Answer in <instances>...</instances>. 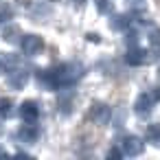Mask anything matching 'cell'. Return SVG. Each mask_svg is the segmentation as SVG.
I'll use <instances>...</instances> for the list:
<instances>
[{"label":"cell","mask_w":160,"mask_h":160,"mask_svg":"<svg viewBox=\"0 0 160 160\" xmlns=\"http://www.w3.org/2000/svg\"><path fill=\"white\" fill-rule=\"evenodd\" d=\"M158 77H160V70H158Z\"/></svg>","instance_id":"obj_28"},{"label":"cell","mask_w":160,"mask_h":160,"mask_svg":"<svg viewBox=\"0 0 160 160\" xmlns=\"http://www.w3.org/2000/svg\"><path fill=\"white\" fill-rule=\"evenodd\" d=\"M145 138L153 145H160V123H151L145 129Z\"/></svg>","instance_id":"obj_13"},{"label":"cell","mask_w":160,"mask_h":160,"mask_svg":"<svg viewBox=\"0 0 160 160\" xmlns=\"http://www.w3.org/2000/svg\"><path fill=\"white\" fill-rule=\"evenodd\" d=\"M125 62H127L129 66L147 64V62H149V53L142 51V48H138V46H129V51H127V55H125Z\"/></svg>","instance_id":"obj_9"},{"label":"cell","mask_w":160,"mask_h":160,"mask_svg":"<svg viewBox=\"0 0 160 160\" xmlns=\"http://www.w3.org/2000/svg\"><path fill=\"white\" fill-rule=\"evenodd\" d=\"M11 114H13V101L0 99V121H2V118H9Z\"/></svg>","instance_id":"obj_15"},{"label":"cell","mask_w":160,"mask_h":160,"mask_svg":"<svg viewBox=\"0 0 160 160\" xmlns=\"http://www.w3.org/2000/svg\"><path fill=\"white\" fill-rule=\"evenodd\" d=\"M0 132H2V127H0Z\"/></svg>","instance_id":"obj_29"},{"label":"cell","mask_w":160,"mask_h":160,"mask_svg":"<svg viewBox=\"0 0 160 160\" xmlns=\"http://www.w3.org/2000/svg\"><path fill=\"white\" fill-rule=\"evenodd\" d=\"M86 40H90V42H101L99 33H86Z\"/></svg>","instance_id":"obj_22"},{"label":"cell","mask_w":160,"mask_h":160,"mask_svg":"<svg viewBox=\"0 0 160 160\" xmlns=\"http://www.w3.org/2000/svg\"><path fill=\"white\" fill-rule=\"evenodd\" d=\"M153 103H156V101L149 97V92H142V94L136 99V103H134V108H136V114H138V116H142V118H145V116H149V114H151V108H153Z\"/></svg>","instance_id":"obj_10"},{"label":"cell","mask_w":160,"mask_h":160,"mask_svg":"<svg viewBox=\"0 0 160 160\" xmlns=\"http://www.w3.org/2000/svg\"><path fill=\"white\" fill-rule=\"evenodd\" d=\"M0 156H5V151H2V149H0Z\"/></svg>","instance_id":"obj_26"},{"label":"cell","mask_w":160,"mask_h":160,"mask_svg":"<svg viewBox=\"0 0 160 160\" xmlns=\"http://www.w3.org/2000/svg\"><path fill=\"white\" fill-rule=\"evenodd\" d=\"M94 5H97L99 13H112V9H114L112 0H94Z\"/></svg>","instance_id":"obj_17"},{"label":"cell","mask_w":160,"mask_h":160,"mask_svg":"<svg viewBox=\"0 0 160 160\" xmlns=\"http://www.w3.org/2000/svg\"><path fill=\"white\" fill-rule=\"evenodd\" d=\"M20 48L27 57H35L44 51V40H42V35H35V33L24 35V38H20Z\"/></svg>","instance_id":"obj_2"},{"label":"cell","mask_w":160,"mask_h":160,"mask_svg":"<svg viewBox=\"0 0 160 160\" xmlns=\"http://www.w3.org/2000/svg\"><path fill=\"white\" fill-rule=\"evenodd\" d=\"M20 64V59L13 55V53H0V75L2 72H9L11 68H16Z\"/></svg>","instance_id":"obj_12"},{"label":"cell","mask_w":160,"mask_h":160,"mask_svg":"<svg viewBox=\"0 0 160 160\" xmlns=\"http://www.w3.org/2000/svg\"><path fill=\"white\" fill-rule=\"evenodd\" d=\"M88 121L92 123V125H99V127H103V125H108V123H112V110H110V105H105V103H92L90 105V110H88Z\"/></svg>","instance_id":"obj_1"},{"label":"cell","mask_w":160,"mask_h":160,"mask_svg":"<svg viewBox=\"0 0 160 160\" xmlns=\"http://www.w3.org/2000/svg\"><path fill=\"white\" fill-rule=\"evenodd\" d=\"M129 16H114L112 20H110V29L112 31H125L127 27H129Z\"/></svg>","instance_id":"obj_14"},{"label":"cell","mask_w":160,"mask_h":160,"mask_svg":"<svg viewBox=\"0 0 160 160\" xmlns=\"http://www.w3.org/2000/svg\"><path fill=\"white\" fill-rule=\"evenodd\" d=\"M125 42H127V46H136V42H138V33H136V31H129V33L125 35Z\"/></svg>","instance_id":"obj_19"},{"label":"cell","mask_w":160,"mask_h":160,"mask_svg":"<svg viewBox=\"0 0 160 160\" xmlns=\"http://www.w3.org/2000/svg\"><path fill=\"white\" fill-rule=\"evenodd\" d=\"M147 29H149V42H151V46H160V29L153 27V24H149V22H147Z\"/></svg>","instance_id":"obj_16"},{"label":"cell","mask_w":160,"mask_h":160,"mask_svg":"<svg viewBox=\"0 0 160 160\" xmlns=\"http://www.w3.org/2000/svg\"><path fill=\"white\" fill-rule=\"evenodd\" d=\"M127 2H129V7H132V9H136V11H138V9H142V7H145L147 0H127Z\"/></svg>","instance_id":"obj_20"},{"label":"cell","mask_w":160,"mask_h":160,"mask_svg":"<svg viewBox=\"0 0 160 160\" xmlns=\"http://www.w3.org/2000/svg\"><path fill=\"white\" fill-rule=\"evenodd\" d=\"M18 114H20V118H22L24 123H35L38 116H40V105H38L33 99H29V101H24V103L20 105Z\"/></svg>","instance_id":"obj_6"},{"label":"cell","mask_w":160,"mask_h":160,"mask_svg":"<svg viewBox=\"0 0 160 160\" xmlns=\"http://www.w3.org/2000/svg\"><path fill=\"white\" fill-rule=\"evenodd\" d=\"M72 2H75V5H77V7H81V5H83V2H86V0H72Z\"/></svg>","instance_id":"obj_24"},{"label":"cell","mask_w":160,"mask_h":160,"mask_svg":"<svg viewBox=\"0 0 160 160\" xmlns=\"http://www.w3.org/2000/svg\"><path fill=\"white\" fill-rule=\"evenodd\" d=\"M18 138H20V142H24V145H33V142H38V138H40V129H38L33 123H24V125L18 129Z\"/></svg>","instance_id":"obj_8"},{"label":"cell","mask_w":160,"mask_h":160,"mask_svg":"<svg viewBox=\"0 0 160 160\" xmlns=\"http://www.w3.org/2000/svg\"><path fill=\"white\" fill-rule=\"evenodd\" d=\"M2 20H5V16H2V13H0V24H2Z\"/></svg>","instance_id":"obj_25"},{"label":"cell","mask_w":160,"mask_h":160,"mask_svg":"<svg viewBox=\"0 0 160 160\" xmlns=\"http://www.w3.org/2000/svg\"><path fill=\"white\" fill-rule=\"evenodd\" d=\"M27 83H29V72L20 70L18 66L7 72V86H9L11 90H24Z\"/></svg>","instance_id":"obj_4"},{"label":"cell","mask_w":160,"mask_h":160,"mask_svg":"<svg viewBox=\"0 0 160 160\" xmlns=\"http://www.w3.org/2000/svg\"><path fill=\"white\" fill-rule=\"evenodd\" d=\"M112 121H114V127H116V129H121V127H123V123H125V110H118V112H116V116L112 114Z\"/></svg>","instance_id":"obj_18"},{"label":"cell","mask_w":160,"mask_h":160,"mask_svg":"<svg viewBox=\"0 0 160 160\" xmlns=\"http://www.w3.org/2000/svg\"><path fill=\"white\" fill-rule=\"evenodd\" d=\"M22 38V29L18 24H7L2 27V40L7 44H18V40Z\"/></svg>","instance_id":"obj_11"},{"label":"cell","mask_w":160,"mask_h":160,"mask_svg":"<svg viewBox=\"0 0 160 160\" xmlns=\"http://www.w3.org/2000/svg\"><path fill=\"white\" fill-rule=\"evenodd\" d=\"M75 101H77V97H75V92L66 86V88H59V94H57V110L64 114V116H68V114H72L75 112Z\"/></svg>","instance_id":"obj_3"},{"label":"cell","mask_w":160,"mask_h":160,"mask_svg":"<svg viewBox=\"0 0 160 160\" xmlns=\"http://www.w3.org/2000/svg\"><path fill=\"white\" fill-rule=\"evenodd\" d=\"M121 149H123L125 156H140L142 149H145V142L138 136H125L123 142H121Z\"/></svg>","instance_id":"obj_7"},{"label":"cell","mask_w":160,"mask_h":160,"mask_svg":"<svg viewBox=\"0 0 160 160\" xmlns=\"http://www.w3.org/2000/svg\"><path fill=\"white\" fill-rule=\"evenodd\" d=\"M108 156H110V158H118V156H123V149H110Z\"/></svg>","instance_id":"obj_23"},{"label":"cell","mask_w":160,"mask_h":160,"mask_svg":"<svg viewBox=\"0 0 160 160\" xmlns=\"http://www.w3.org/2000/svg\"><path fill=\"white\" fill-rule=\"evenodd\" d=\"M149 97H151L153 101H160V88H151V90H149Z\"/></svg>","instance_id":"obj_21"},{"label":"cell","mask_w":160,"mask_h":160,"mask_svg":"<svg viewBox=\"0 0 160 160\" xmlns=\"http://www.w3.org/2000/svg\"><path fill=\"white\" fill-rule=\"evenodd\" d=\"M0 2H2V0H0Z\"/></svg>","instance_id":"obj_30"},{"label":"cell","mask_w":160,"mask_h":160,"mask_svg":"<svg viewBox=\"0 0 160 160\" xmlns=\"http://www.w3.org/2000/svg\"><path fill=\"white\" fill-rule=\"evenodd\" d=\"M29 16H31L33 22H46L53 16V7L48 2H35V5L29 7Z\"/></svg>","instance_id":"obj_5"},{"label":"cell","mask_w":160,"mask_h":160,"mask_svg":"<svg viewBox=\"0 0 160 160\" xmlns=\"http://www.w3.org/2000/svg\"><path fill=\"white\" fill-rule=\"evenodd\" d=\"M22 2H31V0H22Z\"/></svg>","instance_id":"obj_27"}]
</instances>
